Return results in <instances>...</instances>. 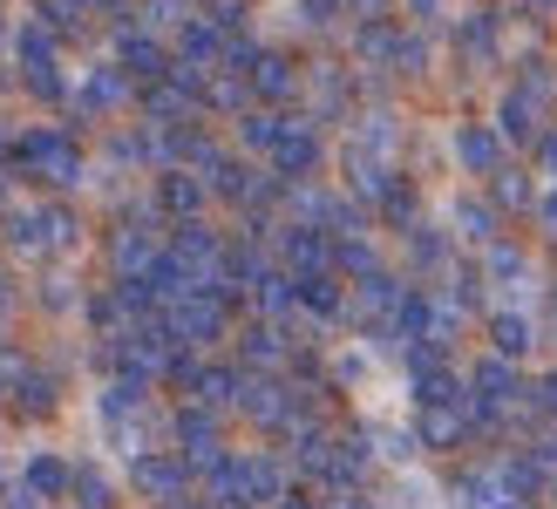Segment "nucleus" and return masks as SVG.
Wrapping results in <instances>:
<instances>
[{"label":"nucleus","instance_id":"obj_1","mask_svg":"<svg viewBox=\"0 0 557 509\" xmlns=\"http://www.w3.org/2000/svg\"><path fill=\"white\" fill-rule=\"evenodd\" d=\"M14 157H21L27 170H35V177H48V184H62V190H69V184L82 177V157H75V144H69L62 129H27Z\"/></svg>","mask_w":557,"mask_h":509},{"label":"nucleus","instance_id":"obj_2","mask_svg":"<svg viewBox=\"0 0 557 509\" xmlns=\"http://www.w3.org/2000/svg\"><path fill=\"white\" fill-rule=\"evenodd\" d=\"M129 475H136V489H144L150 502H171L177 509V496H184V456H157V448H144Z\"/></svg>","mask_w":557,"mask_h":509},{"label":"nucleus","instance_id":"obj_3","mask_svg":"<svg viewBox=\"0 0 557 509\" xmlns=\"http://www.w3.org/2000/svg\"><path fill=\"white\" fill-rule=\"evenodd\" d=\"M456 157H462L469 177H496V170H504V136H496V123H462Z\"/></svg>","mask_w":557,"mask_h":509},{"label":"nucleus","instance_id":"obj_4","mask_svg":"<svg viewBox=\"0 0 557 509\" xmlns=\"http://www.w3.org/2000/svg\"><path fill=\"white\" fill-rule=\"evenodd\" d=\"M469 435V408H414V442L422 448H456Z\"/></svg>","mask_w":557,"mask_h":509},{"label":"nucleus","instance_id":"obj_5","mask_svg":"<svg viewBox=\"0 0 557 509\" xmlns=\"http://www.w3.org/2000/svg\"><path fill=\"white\" fill-rule=\"evenodd\" d=\"M272 163H278V177H306V170L320 163V144H313V129H306V123H286V136H278Z\"/></svg>","mask_w":557,"mask_h":509},{"label":"nucleus","instance_id":"obj_6","mask_svg":"<svg viewBox=\"0 0 557 509\" xmlns=\"http://www.w3.org/2000/svg\"><path fill=\"white\" fill-rule=\"evenodd\" d=\"M550 483V475L531 462V456H510V462H496V489H504V502H537V489Z\"/></svg>","mask_w":557,"mask_h":509},{"label":"nucleus","instance_id":"obj_7","mask_svg":"<svg viewBox=\"0 0 557 509\" xmlns=\"http://www.w3.org/2000/svg\"><path fill=\"white\" fill-rule=\"evenodd\" d=\"M205 197H211V184H198V170H163V211H177L190 224L205 211Z\"/></svg>","mask_w":557,"mask_h":509},{"label":"nucleus","instance_id":"obj_8","mask_svg":"<svg viewBox=\"0 0 557 509\" xmlns=\"http://www.w3.org/2000/svg\"><path fill=\"white\" fill-rule=\"evenodd\" d=\"M27 489H35L41 502H62L75 489V469L62 456H27Z\"/></svg>","mask_w":557,"mask_h":509},{"label":"nucleus","instance_id":"obj_9","mask_svg":"<svg viewBox=\"0 0 557 509\" xmlns=\"http://www.w3.org/2000/svg\"><path fill=\"white\" fill-rule=\"evenodd\" d=\"M490 347L504 353V360H523L537 347V333H531V320L523 313H490Z\"/></svg>","mask_w":557,"mask_h":509},{"label":"nucleus","instance_id":"obj_10","mask_svg":"<svg viewBox=\"0 0 557 509\" xmlns=\"http://www.w3.org/2000/svg\"><path fill=\"white\" fill-rule=\"evenodd\" d=\"M123 75H129V82H157V75H171V62H163V48H157V41L123 35Z\"/></svg>","mask_w":557,"mask_h":509},{"label":"nucleus","instance_id":"obj_11","mask_svg":"<svg viewBox=\"0 0 557 509\" xmlns=\"http://www.w3.org/2000/svg\"><path fill=\"white\" fill-rule=\"evenodd\" d=\"M490 190H496V211H531V204H537V184H531V170H496V177H490Z\"/></svg>","mask_w":557,"mask_h":509},{"label":"nucleus","instance_id":"obj_12","mask_svg":"<svg viewBox=\"0 0 557 509\" xmlns=\"http://www.w3.org/2000/svg\"><path fill=\"white\" fill-rule=\"evenodd\" d=\"M456 232L469 245H496V204H483V197H462L456 204Z\"/></svg>","mask_w":557,"mask_h":509},{"label":"nucleus","instance_id":"obj_13","mask_svg":"<svg viewBox=\"0 0 557 509\" xmlns=\"http://www.w3.org/2000/svg\"><path fill=\"white\" fill-rule=\"evenodd\" d=\"M278 136H286V116H272V109H245V123H238L245 150H278Z\"/></svg>","mask_w":557,"mask_h":509},{"label":"nucleus","instance_id":"obj_14","mask_svg":"<svg viewBox=\"0 0 557 509\" xmlns=\"http://www.w3.org/2000/svg\"><path fill=\"white\" fill-rule=\"evenodd\" d=\"M293 286H299V306H313V313H333V306H341V278L333 272H299Z\"/></svg>","mask_w":557,"mask_h":509},{"label":"nucleus","instance_id":"obj_15","mask_svg":"<svg viewBox=\"0 0 557 509\" xmlns=\"http://www.w3.org/2000/svg\"><path fill=\"white\" fill-rule=\"evenodd\" d=\"M14 408L21 414H48L54 408V381L48 374H14Z\"/></svg>","mask_w":557,"mask_h":509},{"label":"nucleus","instance_id":"obj_16","mask_svg":"<svg viewBox=\"0 0 557 509\" xmlns=\"http://www.w3.org/2000/svg\"><path fill=\"white\" fill-rule=\"evenodd\" d=\"M252 89H259V96H272V102H278V96H293V69L278 62V54H259V69H252Z\"/></svg>","mask_w":557,"mask_h":509},{"label":"nucleus","instance_id":"obj_17","mask_svg":"<svg viewBox=\"0 0 557 509\" xmlns=\"http://www.w3.org/2000/svg\"><path fill=\"white\" fill-rule=\"evenodd\" d=\"M462 54H476V62H490V54H496V27H490V14H469V21H462Z\"/></svg>","mask_w":557,"mask_h":509},{"label":"nucleus","instance_id":"obj_18","mask_svg":"<svg viewBox=\"0 0 557 509\" xmlns=\"http://www.w3.org/2000/svg\"><path fill=\"white\" fill-rule=\"evenodd\" d=\"M278 347H286V339H278V326H245V360L272 367V360H278Z\"/></svg>","mask_w":557,"mask_h":509},{"label":"nucleus","instance_id":"obj_19","mask_svg":"<svg viewBox=\"0 0 557 509\" xmlns=\"http://www.w3.org/2000/svg\"><path fill=\"white\" fill-rule=\"evenodd\" d=\"M82 509H109V483H102V475L96 469H75V489H69Z\"/></svg>","mask_w":557,"mask_h":509},{"label":"nucleus","instance_id":"obj_20","mask_svg":"<svg viewBox=\"0 0 557 509\" xmlns=\"http://www.w3.org/2000/svg\"><path fill=\"white\" fill-rule=\"evenodd\" d=\"M537 170L557 184V129H544V136H537Z\"/></svg>","mask_w":557,"mask_h":509},{"label":"nucleus","instance_id":"obj_21","mask_svg":"<svg viewBox=\"0 0 557 509\" xmlns=\"http://www.w3.org/2000/svg\"><path fill=\"white\" fill-rule=\"evenodd\" d=\"M537 408L557 421V374H544V381H537Z\"/></svg>","mask_w":557,"mask_h":509},{"label":"nucleus","instance_id":"obj_22","mask_svg":"<svg viewBox=\"0 0 557 509\" xmlns=\"http://www.w3.org/2000/svg\"><path fill=\"white\" fill-rule=\"evenodd\" d=\"M354 8H360V21H381V8H387V0H354Z\"/></svg>","mask_w":557,"mask_h":509},{"label":"nucleus","instance_id":"obj_23","mask_svg":"<svg viewBox=\"0 0 557 509\" xmlns=\"http://www.w3.org/2000/svg\"><path fill=\"white\" fill-rule=\"evenodd\" d=\"M537 218H544V224H550V232H557V190L544 197V211H537Z\"/></svg>","mask_w":557,"mask_h":509},{"label":"nucleus","instance_id":"obj_24","mask_svg":"<svg viewBox=\"0 0 557 509\" xmlns=\"http://www.w3.org/2000/svg\"><path fill=\"white\" fill-rule=\"evenodd\" d=\"M333 509H374V502H368V496H354V489H347V496H341V502H333Z\"/></svg>","mask_w":557,"mask_h":509},{"label":"nucleus","instance_id":"obj_25","mask_svg":"<svg viewBox=\"0 0 557 509\" xmlns=\"http://www.w3.org/2000/svg\"><path fill=\"white\" fill-rule=\"evenodd\" d=\"M414 14H422V21H435V0H414Z\"/></svg>","mask_w":557,"mask_h":509},{"label":"nucleus","instance_id":"obj_26","mask_svg":"<svg viewBox=\"0 0 557 509\" xmlns=\"http://www.w3.org/2000/svg\"><path fill=\"white\" fill-rule=\"evenodd\" d=\"M278 509H313V502H299V496H286V502H278Z\"/></svg>","mask_w":557,"mask_h":509},{"label":"nucleus","instance_id":"obj_27","mask_svg":"<svg viewBox=\"0 0 557 509\" xmlns=\"http://www.w3.org/2000/svg\"><path fill=\"white\" fill-rule=\"evenodd\" d=\"M8 299H14V293H8V278H0V306H8Z\"/></svg>","mask_w":557,"mask_h":509},{"label":"nucleus","instance_id":"obj_28","mask_svg":"<svg viewBox=\"0 0 557 509\" xmlns=\"http://www.w3.org/2000/svg\"><path fill=\"white\" fill-rule=\"evenodd\" d=\"M531 8H557V0H531Z\"/></svg>","mask_w":557,"mask_h":509},{"label":"nucleus","instance_id":"obj_29","mask_svg":"<svg viewBox=\"0 0 557 509\" xmlns=\"http://www.w3.org/2000/svg\"><path fill=\"white\" fill-rule=\"evenodd\" d=\"M504 509H531V502H504Z\"/></svg>","mask_w":557,"mask_h":509},{"label":"nucleus","instance_id":"obj_30","mask_svg":"<svg viewBox=\"0 0 557 509\" xmlns=\"http://www.w3.org/2000/svg\"><path fill=\"white\" fill-rule=\"evenodd\" d=\"M177 509H184V502H177Z\"/></svg>","mask_w":557,"mask_h":509}]
</instances>
